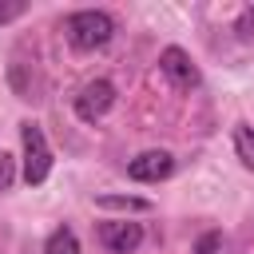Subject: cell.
Instances as JSON below:
<instances>
[{
    "label": "cell",
    "instance_id": "obj_10",
    "mask_svg": "<svg viewBox=\"0 0 254 254\" xmlns=\"http://www.w3.org/2000/svg\"><path fill=\"white\" fill-rule=\"evenodd\" d=\"M12 175H16V171H12V155H0V190L12 187Z\"/></svg>",
    "mask_w": 254,
    "mask_h": 254
},
{
    "label": "cell",
    "instance_id": "obj_5",
    "mask_svg": "<svg viewBox=\"0 0 254 254\" xmlns=\"http://www.w3.org/2000/svg\"><path fill=\"white\" fill-rule=\"evenodd\" d=\"M171 171H175V159L167 151H143V155H135L127 163V175L135 183H163Z\"/></svg>",
    "mask_w": 254,
    "mask_h": 254
},
{
    "label": "cell",
    "instance_id": "obj_12",
    "mask_svg": "<svg viewBox=\"0 0 254 254\" xmlns=\"http://www.w3.org/2000/svg\"><path fill=\"white\" fill-rule=\"evenodd\" d=\"M24 12V4L20 0H12V4H0V24H8V20H16Z\"/></svg>",
    "mask_w": 254,
    "mask_h": 254
},
{
    "label": "cell",
    "instance_id": "obj_8",
    "mask_svg": "<svg viewBox=\"0 0 254 254\" xmlns=\"http://www.w3.org/2000/svg\"><path fill=\"white\" fill-rule=\"evenodd\" d=\"M234 151L246 167H254V127H246V123L234 127Z\"/></svg>",
    "mask_w": 254,
    "mask_h": 254
},
{
    "label": "cell",
    "instance_id": "obj_7",
    "mask_svg": "<svg viewBox=\"0 0 254 254\" xmlns=\"http://www.w3.org/2000/svg\"><path fill=\"white\" fill-rule=\"evenodd\" d=\"M44 254H79V238L71 226H56L44 242Z\"/></svg>",
    "mask_w": 254,
    "mask_h": 254
},
{
    "label": "cell",
    "instance_id": "obj_1",
    "mask_svg": "<svg viewBox=\"0 0 254 254\" xmlns=\"http://www.w3.org/2000/svg\"><path fill=\"white\" fill-rule=\"evenodd\" d=\"M71 48L79 52H95V48H107L111 36H115V20L107 12H95V8H83V12H71L67 24H64Z\"/></svg>",
    "mask_w": 254,
    "mask_h": 254
},
{
    "label": "cell",
    "instance_id": "obj_2",
    "mask_svg": "<svg viewBox=\"0 0 254 254\" xmlns=\"http://www.w3.org/2000/svg\"><path fill=\"white\" fill-rule=\"evenodd\" d=\"M20 139H24V183L40 187L52 171V147L36 123H20Z\"/></svg>",
    "mask_w": 254,
    "mask_h": 254
},
{
    "label": "cell",
    "instance_id": "obj_11",
    "mask_svg": "<svg viewBox=\"0 0 254 254\" xmlns=\"http://www.w3.org/2000/svg\"><path fill=\"white\" fill-rule=\"evenodd\" d=\"M238 32H242L246 40H254V8H246V12L238 16Z\"/></svg>",
    "mask_w": 254,
    "mask_h": 254
},
{
    "label": "cell",
    "instance_id": "obj_13",
    "mask_svg": "<svg viewBox=\"0 0 254 254\" xmlns=\"http://www.w3.org/2000/svg\"><path fill=\"white\" fill-rule=\"evenodd\" d=\"M218 242H222L218 234H202V238H198V254H214V250H218Z\"/></svg>",
    "mask_w": 254,
    "mask_h": 254
},
{
    "label": "cell",
    "instance_id": "obj_4",
    "mask_svg": "<svg viewBox=\"0 0 254 254\" xmlns=\"http://www.w3.org/2000/svg\"><path fill=\"white\" fill-rule=\"evenodd\" d=\"M99 242H103L111 254H131V250H139V242H143V226L131 222V218H111V222L99 226Z\"/></svg>",
    "mask_w": 254,
    "mask_h": 254
},
{
    "label": "cell",
    "instance_id": "obj_9",
    "mask_svg": "<svg viewBox=\"0 0 254 254\" xmlns=\"http://www.w3.org/2000/svg\"><path fill=\"white\" fill-rule=\"evenodd\" d=\"M99 206H119V210H151L147 198H115V194H103Z\"/></svg>",
    "mask_w": 254,
    "mask_h": 254
},
{
    "label": "cell",
    "instance_id": "obj_6",
    "mask_svg": "<svg viewBox=\"0 0 254 254\" xmlns=\"http://www.w3.org/2000/svg\"><path fill=\"white\" fill-rule=\"evenodd\" d=\"M159 67L175 79V87H198V67L190 64V56H187L183 48H163Z\"/></svg>",
    "mask_w": 254,
    "mask_h": 254
},
{
    "label": "cell",
    "instance_id": "obj_3",
    "mask_svg": "<svg viewBox=\"0 0 254 254\" xmlns=\"http://www.w3.org/2000/svg\"><path fill=\"white\" fill-rule=\"evenodd\" d=\"M111 103H115V83H111V79H91V83H83V91L75 95V115H79L83 123H95V119H103V115L111 111Z\"/></svg>",
    "mask_w": 254,
    "mask_h": 254
}]
</instances>
